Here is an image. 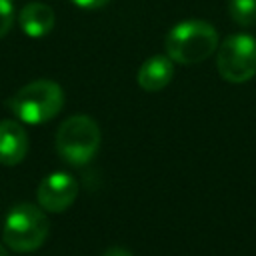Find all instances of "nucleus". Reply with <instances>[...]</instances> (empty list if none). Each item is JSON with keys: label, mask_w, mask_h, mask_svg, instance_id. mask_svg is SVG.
<instances>
[{"label": "nucleus", "mask_w": 256, "mask_h": 256, "mask_svg": "<svg viewBox=\"0 0 256 256\" xmlns=\"http://www.w3.org/2000/svg\"><path fill=\"white\" fill-rule=\"evenodd\" d=\"M8 104L18 120L26 124H44L62 110L64 92L54 80L40 78L22 86Z\"/></svg>", "instance_id": "2"}, {"label": "nucleus", "mask_w": 256, "mask_h": 256, "mask_svg": "<svg viewBox=\"0 0 256 256\" xmlns=\"http://www.w3.org/2000/svg\"><path fill=\"white\" fill-rule=\"evenodd\" d=\"M48 230L50 222L42 208L34 204H16L4 220L2 240L14 252H32L44 244Z\"/></svg>", "instance_id": "4"}, {"label": "nucleus", "mask_w": 256, "mask_h": 256, "mask_svg": "<svg viewBox=\"0 0 256 256\" xmlns=\"http://www.w3.org/2000/svg\"><path fill=\"white\" fill-rule=\"evenodd\" d=\"M72 2L80 8H86V10H98V8H104L110 0H72Z\"/></svg>", "instance_id": "12"}, {"label": "nucleus", "mask_w": 256, "mask_h": 256, "mask_svg": "<svg viewBox=\"0 0 256 256\" xmlns=\"http://www.w3.org/2000/svg\"><path fill=\"white\" fill-rule=\"evenodd\" d=\"M14 22V6L12 0H0V38H4Z\"/></svg>", "instance_id": "11"}, {"label": "nucleus", "mask_w": 256, "mask_h": 256, "mask_svg": "<svg viewBox=\"0 0 256 256\" xmlns=\"http://www.w3.org/2000/svg\"><path fill=\"white\" fill-rule=\"evenodd\" d=\"M98 148L100 128L90 116L76 114L60 124L56 132V152L64 162L72 166H84L96 156Z\"/></svg>", "instance_id": "3"}, {"label": "nucleus", "mask_w": 256, "mask_h": 256, "mask_svg": "<svg viewBox=\"0 0 256 256\" xmlns=\"http://www.w3.org/2000/svg\"><path fill=\"white\" fill-rule=\"evenodd\" d=\"M102 256H132L128 250H124V248H108Z\"/></svg>", "instance_id": "13"}, {"label": "nucleus", "mask_w": 256, "mask_h": 256, "mask_svg": "<svg viewBox=\"0 0 256 256\" xmlns=\"http://www.w3.org/2000/svg\"><path fill=\"white\" fill-rule=\"evenodd\" d=\"M0 256H8V252H6V248L0 244Z\"/></svg>", "instance_id": "14"}, {"label": "nucleus", "mask_w": 256, "mask_h": 256, "mask_svg": "<svg viewBox=\"0 0 256 256\" xmlns=\"http://www.w3.org/2000/svg\"><path fill=\"white\" fill-rule=\"evenodd\" d=\"M172 76H174V60L168 54L166 56L156 54L140 66L136 80H138V86L142 90L158 92V90H162L170 84Z\"/></svg>", "instance_id": "8"}, {"label": "nucleus", "mask_w": 256, "mask_h": 256, "mask_svg": "<svg viewBox=\"0 0 256 256\" xmlns=\"http://www.w3.org/2000/svg\"><path fill=\"white\" fill-rule=\"evenodd\" d=\"M216 66L226 82H248L256 74V40L248 34L228 36L218 48Z\"/></svg>", "instance_id": "5"}, {"label": "nucleus", "mask_w": 256, "mask_h": 256, "mask_svg": "<svg viewBox=\"0 0 256 256\" xmlns=\"http://www.w3.org/2000/svg\"><path fill=\"white\" fill-rule=\"evenodd\" d=\"M166 54L178 64H198L218 48V32L204 20H184L166 36Z\"/></svg>", "instance_id": "1"}, {"label": "nucleus", "mask_w": 256, "mask_h": 256, "mask_svg": "<svg viewBox=\"0 0 256 256\" xmlns=\"http://www.w3.org/2000/svg\"><path fill=\"white\" fill-rule=\"evenodd\" d=\"M28 154V134L16 120L0 122V164L16 166Z\"/></svg>", "instance_id": "7"}, {"label": "nucleus", "mask_w": 256, "mask_h": 256, "mask_svg": "<svg viewBox=\"0 0 256 256\" xmlns=\"http://www.w3.org/2000/svg\"><path fill=\"white\" fill-rule=\"evenodd\" d=\"M18 22L26 36L42 38L48 32H52V28L56 24V14L44 2H28L18 14Z\"/></svg>", "instance_id": "9"}, {"label": "nucleus", "mask_w": 256, "mask_h": 256, "mask_svg": "<svg viewBox=\"0 0 256 256\" xmlns=\"http://www.w3.org/2000/svg\"><path fill=\"white\" fill-rule=\"evenodd\" d=\"M228 14L238 26H252L256 24V0H230Z\"/></svg>", "instance_id": "10"}, {"label": "nucleus", "mask_w": 256, "mask_h": 256, "mask_svg": "<svg viewBox=\"0 0 256 256\" xmlns=\"http://www.w3.org/2000/svg\"><path fill=\"white\" fill-rule=\"evenodd\" d=\"M78 196V182L68 172H52L38 184L36 198L46 212H64Z\"/></svg>", "instance_id": "6"}]
</instances>
